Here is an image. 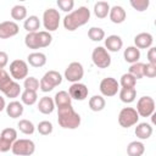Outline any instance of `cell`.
<instances>
[{
	"label": "cell",
	"mask_w": 156,
	"mask_h": 156,
	"mask_svg": "<svg viewBox=\"0 0 156 156\" xmlns=\"http://www.w3.org/2000/svg\"><path fill=\"white\" fill-rule=\"evenodd\" d=\"M90 20V10L87 6H79L77 10L71 11L63 18V27L65 29L73 32L79 27L87 24Z\"/></svg>",
	"instance_id": "1"
},
{
	"label": "cell",
	"mask_w": 156,
	"mask_h": 156,
	"mask_svg": "<svg viewBox=\"0 0 156 156\" xmlns=\"http://www.w3.org/2000/svg\"><path fill=\"white\" fill-rule=\"evenodd\" d=\"M57 122L65 129H76L80 126V116L72 105L57 107Z\"/></svg>",
	"instance_id": "2"
},
{
	"label": "cell",
	"mask_w": 156,
	"mask_h": 156,
	"mask_svg": "<svg viewBox=\"0 0 156 156\" xmlns=\"http://www.w3.org/2000/svg\"><path fill=\"white\" fill-rule=\"evenodd\" d=\"M51 41H52V35L46 30L27 33V35L24 38L26 46L29 48V49H33V50L46 48L51 44Z\"/></svg>",
	"instance_id": "3"
},
{
	"label": "cell",
	"mask_w": 156,
	"mask_h": 156,
	"mask_svg": "<svg viewBox=\"0 0 156 156\" xmlns=\"http://www.w3.org/2000/svg\"><path fill=\"white\" fill-rule=\"evenodd\" d=\"M61 83H62V76L57 71H48L40 79L39 88L43 93H49Z\"/></svg>",
	"instance_id": "4"
},
{
	"label": "cell",
	"mask_w": 156,
	"mask_h": 156,
	"mask_svg": "<svg viewBox=\"0 0 156 156\" xmlns=\"http://www.w3.org/2000/svg\"><path fill=\"white\" fill-rule=\"evenodd\" d=\"M11 151L16 156H30L35 151V144L30 139H17L12 144Z\"/></svg>",
	"instance_id": "5"
},
{
	"label": "cell",
	"mask_w": 156,
	"mask_h": 156,
	"mask_svg": "<svg viewBox=\"0 0 156 156\" xmlns=\"http://www.w3.org/2000/svg\"><path fill=\"white\" fill-rule=\"evenodd\" d=\"M139 115L135 108L133 107H123L118 113V123L123 128L133 127L138 123Z\"/></svg>",
	"instance_id": "6"
},
{
	"label": "cell",
	"mask_w": 156,
	"mask_h": 156,
	"mask_svg": "<svg viewBox=\"0 0 156 156\" xmlns=\"http://www.w3.org/2000/svg\"><path fill=\"white\" fill-rule=\"evenodd\" d=\"M60 12L56 9H46L43 13V26L46 29V32H54L58 28L60 24Z\"/></svg>",
	"instance_id": "7"
},
{
	"label": "cell",
	"mask_w": 156,
	"mask_h": 156,
	"mask_svg": "<svg viewBox=\"0 0 156 156\" xmlns=\"http://www.w3.org/2000/svg\"><path fill=\"white\" fill-rule=\"evenodd\" d=\"M93 63L99 68H107L111 65V56L104 46H96L91 52Z\"/></svg>",
	"instance_id": "8"
},
{
	"label": "cell",
	"mask_w": 156,
	"mask_h": 156,
	"mask_svg": "<svg viewBox=\"0 0 156 156\" xmlns=\"http://www.w3.org/2000/svg\"><path fill=\"white\" fill-rule=\"evenodd\" d=\"M10 74L13 80L26 79L28 77V63L23 60H13L10 63Z\"/></svg>",
	"instance_id": "9"
},
{
	"label": "cell",
	"mask_w": 156,
	"mask_h": 156,
	"mask_svg": "<svg viewBox=\"0 0 156 156\" xmlns=\"http://www.w3.org/2000/svg\"><path fill=\"white\" fill-rule=\"evenodd\" d=\"M135 110L139 117H150L155 112V100L151 96H141L136 102Z\"/></svg>",
	"instance_id": "10"
},
{
	"label": "cell",
	"mask_w": 156,
	"mask_h": 156,
	"mask_svg": "<svg viewBox=\"0 0 156 156\" xmlns=\"http://www.w3.org/2000/svg\"><path fill=\"white\" fill-rule=\"evenodd\" d=\"M65 78L71 83H78L84 76V68L80 62H71L65 69Z\"/></svg>",
	"instance_id": "11"
},
{
	"label": "cell",
	"mask_w": 156,
	"mask_h": 156,
	"mask_svg": "<svg viewBox=\"0 0 156 156\" xmlns=\"http://www.w3.org/2000/svg\"><path fill=\"white\" fill-rule=\"evenodd\" d=\"M118 90H119V84L117 79L112 77L104 78L100 82V93L102 94V96H106V98L115 96L118 93Z\"/></svg>",
	"instance_id": "12"
},
{
	"label": "cell",
	"mask_w": 156,
	"mask_h": 156,
	"mask_svg": "<svg viewBox=\"0 0 156 156\" xmlns=\"http://www.w3.org/2000/svg\"><path fill=\"white\" fill-rule=\"evenodd\" d=\"M68 94L71 99H74L77 101H83L88 98L89 89L83 83H72V85L68 88Z\"/></svg>",
	"instance_id": "13"
},
{
	"label": "cell",
	"mask_w": 156,
	"mask_h": 156,
	"mask_svg": "<svg viewBox=\"0 0 156 156\" xmlns=\"http://www.w3.org/2000/svg\"><path fill=\"white\" fill-rule=\"evenodd\" d=\"M20 27L15 21H4L0 23V39H9L17 35Z\"/></svg>",
	"instance_id": "14"
},
{
	"label": "cell",
	"mask_w": 156,
	"mask_h": 156,
	"mask_svg": "<svg viewBox=\"0 0 156 156\" xmlns=\"http://www.w3.org/2000/svg\"><path fill=\"white\" fill-rule=\"evenodd\" d=\"M152 43H154V37L147 33V32H143V33H139L134 37V46L138 48L139 50L140 49H149L152 46Z\"/></svg>",
	"instance_id": "15"
},
{
	"label": "cell",
	"mask_w": 156,
	"mask_h": 156,
	"mask_svg": "<svg viewBox=\"0 0 156 156\" xmlns=\"http://www.w3.org/2000/svg\"><path fill=\"white\" fill-rule=\"evenodd\" d=\"M108 17H110V20H111L112 23L119 24V23H123V22L126 21L127 13H126V10H124L122 6H119V5H115V6L110 7Z\"/></svg>",
	"instance_id": "16"
},
{
	"label": "cell",
	"mask_w": 156,
	"mask_h": 156,
	"mask_svg": "<svg viewBox=\"0 0 156 156\" xmlns=\"http://www.w3.org/2000/svg\"><path fill=\"white\" fill-rule=\"evenodd\" d=\"M122 46H123V40L119 35L112 34V35H108L105 39V48H106L107 51L117 52L122 49Z\"/></svg>",
	"instance_id": "17"
},
{
	"label": "cell",
	"mask_w": 156,
	"mask_h": 156,
	"mask_svg": "<svg viewBox=\"0 0 156 156\" xmlns=\"http://www.w3.org/2000/svg\"><path fill=\"white\" fill-rule=\"evenodd\" d=\"M5 110H6V113H7L9 117H11V118H18V117H21L23 115L24 107H23V104L22 102L13 100L9 105H6Z\"/></svg>",
	"instance_id": "18"
},
{
	"label": "cell",
	"mask_w": 156,
	"mask_h": 156,
	"mask_svg": "<svg viewBox=\"0 0 156 156\" xmlns=\"http://www.w3.org/2000/svg\"><path fill=\"white\" fill-rule=\"evenodd\" d=\"M134 133H135V135H136L139 139L146 140V139H149V138L152 135V127H151L150 123L141 122V123H138V124H136Z\"/></svg>",
	"instance_id": "19"
},
{
	"label": "cell",
	"mask_w": 156,
	"mask_h": 156,
	"mask_svg": "<svg viewBox=\"0 0 156 156\" xmlns=\"http://www.w3.org/2000/svg\"><path fill=\"white\" fill-rule=\"evenodd\" d=\"M27 62L32 67H35V68L43 67L46 63V55L43 54V52H39V51H34V52H32V54L28 55Z\"/></svg>",
	"instance_id": "20"
},
{
	"label": "cell",
	"mask_w": 156,
	"mask_h": 156,
	"mask_svg": "<svg viewBox=\"0 0 156 156\" xmlns=\"http://www.w3.org/2000/svg\"><path fill=\"white\" fill-rule=\"evenodd\" d=\"M38 110L39 112L44 113V115H50L52 113V111L55 110V102L52 98L49 96H43L39 102H38Z\"/></svg>",
	"instance_id": "21"
},
{
	"label": "cell",
	"mask_w": 156,
	"mask_h": 156,
	"mask_svg": "<svg viewBox=\"0 0 156 156\" xmlns=\"http://www.w3.org/2000/svg\"><path fill=\"white\" fill-rule=\"evenodd\" d=\"M123 57L128 63H135L140 60V50L135 46H128L123 51Z\"/></svg>",
	"instance_id": "22"
},
{
	"label": "cell",
	"mask_w": 156,
	"mask_h": 156,
	"mask_svg": "<svg viewBox=\"0 0 156 156\" xmlns=\"http://www.w3.org/2000/svg\"><path fill=\"white\" fill-rule=\"evenodd\" d=\"M144 152H145V146L141 141L134 140V141H130L127 146L128 156H143Z\"/></svg>",
	"instance_id": "23"
},
{
	"label": "cell",
	"mask_w": 156,
	"mask_h": 156,
	"mask_svg": "<svg viewBox=\"0 0 156 156\" xmlns=\"http://www.w3.org/2000/svg\"><path fill=\"white\" fill-rule=\"evenodd\" d=\"M23 27H24V29H26L28 33L38 32V29L40 28V20H39V17L35 16V15H32V16L27 17V18L24 20Z\"/></svg>",
	"instance_id": "24"
},
{
	"label": "cell",
	"mask_w": 156,
	"mask_h": 156,
	"mask_svg": "<svg viewBox=\"0 0 156 156\" xmlns=\"http://www.w3.org/2000/svg\"><path fill=\"white\" fill-rule=\"evenodd\" d=\"M54 102L56 107H62V106H67V105H72V99L68 94V91L61 90L58 93L55 94L54 96Z\"/></svg>",
	"instance_id": "25"
},
{
	"label": "cell",
	"mask_w": 156,
	"mask_h": 156,
	"mask_svg": "<svg viewBox=\"0 0 156 156\" xmlns=\"http://www.w3.org/2000/svg\"><path fill=\"white\" fill-rule=\"evenodd\" d=\"M110 12V4L107 1H98L94 4V15L98 18H106Z\"/></svg>",
	"instance_id": "26"
},
{
	"label": "cell",
	"mask_w": 156,
	"mask_h": 156,
	"mask_svg": "<svg viewBox=\"0 0 156 156\" xmlns=\"http://www.w3.org/2000/svg\"><path fill=\"white\" fill-rule=\"evenodd\" d=\"M105 106H106V101L102 95H94L89 99V107L94 112L102 111L105 108Z\"/></svg>",
	"instance_id": "27"
},
{
	"label": "cell",
	"mask_w": 156,
	"mask_h": 156,
	"mask_svg": "<svg viewBox=\"0 0 156 156\" xmlns=\"http://www.w3.org/2000/svg\"><path fill=\"white\" fill-rule=\"evenodd\" d=\"M136 98V90L135 88H121L119 90V99L124 104H130Z\"/></svg>",
	"instance_id": "28"
},
{
	"label": "cell",
	"mask_w": 156,
	"mask_h": 156,
	"mask_svg": "<svg viewBox=\"0 0 156 156\" xmlns=\"http://www.w3.org/2000/svg\"><path fill=\"white\" fill-rule=\"evenodd\" d=\"M38 100V95H37V91H33V90H23L21 93V101L22 104L27 105V106H32L37 102Z\"/></svg>",
	"instance_id": "29"
},
{
	"label": "cell",
	"mask_w": 156,
	"mask_h": 156,
	"mask_svg": "<svg viewBox=\"0 0 156 156\" xmlns=\"http://www.w3.org/2000/svg\"><path fill=\"white\" fill-rule=\"evenodd\" d=\"M10 13H11L12 20H15V21L26 20V17H27V7L23 6V5H15L11 9V12Z\"/></svg>",
	"instance_id": "30"
},
{
	"label": "cell",
	"mask_w": 156,
	"mask_h": 156,
	"mask_svg": "<svg viewBox=\"0 0 156 156\" xmlns=\"http://www.w3.org/2000/svg\"><path fill=\"white\" fill-rule=\"evenodd\" d=\"M2 93H4V95H5L6 98L15 99V98H17V96L21 94V87H20V84H18L16 80H12V82L10 83V85H9Z\"/></svg>",
	"instance_id": "31"
},
{
	"label": "cell",
	"mask_w": 156,
	"mask_h": 156,
	"mask_svg": "<svg viewBox=\"0 0 156 156\" xmlns=\"http://www.w3.org/2000/svg\"><path fill=\"white\" fill-rule=\"evenodd\" d=\"M17 127H18V129L23 133V134H26V135H30V134H33L34 132H35V127H34V124L29 121V119H20V122L17 123Z\"/></svg>",
	"instance_id": "32"
},
{
	"label": "cell",
	"mask_w": 156,
	"mask_h": 156,
	"mask_svg": "<svg viewBox=\"0 0 156 156\" xmlns=\"http://www.w3.org/2000/svg\"><path fill=\"white\" fill-rule=\"evenodd\" d=\"M128 73H130L135 79H141L144 77V63L143 62L132 63L130 67H129Z\"/></svg>",
	"instance_id": "33"
},
{
	"label": "cell",
	"mask_w": 156,
	"mask_h": 156,
	"mask_svg": "<svg viewBox=\"0 0 156 156\" xmlns=\"http://www.w3.org/2000/svg\"><path fill=\"white\" fill-rule=\"evenodd\" d=\"M88 37L93 41H101L102 39H105V30L100 27H91L88 30Z\"/></svg>",
	"instance_id": "34"
},
{
	"label": "cell",
	"mask_w": 156,
	"mask_h": 156,
	"mask_svg": "<svg viewBox=\"0 0 156 156\" xmlns=\"http://www.w3.org/2000/svg\"><path fill=\"white\" fill-rule=\"evenodd\" d=\"M0 138L11 143V144H13L17 140V130L15 128H5L0 133Z\"/></svg>",
	"instance_id": "35"
},
{
	"label": "cell",
	"mask_w": 156,
	"mask_h": 156,
	"mask_svg": "<svg viewBox=\"0 0 156 156\" xmlns=\"http://www.w3.org/2000/svg\"><path fill=\"white\" fill-rule=\"evenodd\" d=\"M118 84H121L122 88H135L136 79L130 73H124V74H122Z\"/></svg>",
	"instance_id": "36"
},
{
	"label": "cell",
	"mask_w": 156,
	"mask_h": 156,
	"mask_svg": "<svg viewBox=\"0 0 156 156\" xmlns=\"http://www.w3.org/2000/svg\"><path fill=\"white\" fill-rule=\"evenodd\" d=\"M52 129H54L52 123L49 122V121H41V122H39V124L37 126V130H38L39 134H41V135H49V134H51V133H52Z\"/></svg>",
	"instance_id": "37"
},
{
	"label": "cell",
	"mask_w": 156,
	"mask_h": 156,
	"mask_svg": "<svg viewBox=\"0 0 156 156\" xmlns=\"http://www.w3.org/2000/svg\"><path fill=\"white\" fill-rule=\"evenodd\" d=\"M23 87H24L26 90L37 91L39 89V80L35 77H27L23 82Z\"/></svg>",
	"instance_id": "38"
},
{
	"label": "cell",
	"mask_w": 156,
	"mask_h": 156,
	"mask_svg": "<svg viewBox=\"0 0 156 156\" xmlns=\"http://www.w3.org/2000/svg\"><path fill=\"white\" fill-rule=\"evenodd\" d=\"M13 79L5 69H0V91H4Z\"/></svg>",
	"instance_id": "39"
},
{
	"label": "cell",
	"mask_w": 156,
	"mask_h": 156,
	"mask_svg": "<svg viewBox=\"0 0 156 156\" xmlns=\"http://www.w3.org/2000/svg\"><path fill=\"white\" fill-rule=\"evenodd\" d=\"M129 4L134 10H136L139 12H143V11L147 10V7L150 5V1L149 0H130Z\"/></svg>",
	"instance_id": "40"
},
{
	"label": "cell",
	"mask_w": 156,
	"mask_h": 156,
	"mask_svg": "<svg viewBox=\"0 0 156 156\" xmlns=\"http://www.w3.org/2000/svg\"><path fill=\"white\" fill-rule=\"evenodd\" d=\"M56 4L60 7V10H62L63 12H68V13L73 10V6H74L73 0H57Z\"/></svg>",
	"instance_id": "41"
},
{
	"label": "cell",
	"mask_w": 156,
	"mask_h": 156,
	"mask_svg": "<svg viewBox=\"0 0 156 156\" xmlns=\"http://www.w3.org/2000/svg\"><path fill=\"white\" fill-rule=\"evenodd\" d=\"M144 77L147 78H154L156 77V65L151 63H144Z\"/></svg>",
	"instance_id": "42"
},
{
	"label": "cell",
	"mask_w": 156,
	"mask_h": 156,
	"mask_svg": "<svg viewBox=\"0 0 156 156\" xmlns=\"http://www.w3.org/2000/svg\"><path fill=\"white\" fill-rule=\"evenodd\" d=\"M147 61L151 65H156V48H154V46L149 48V51H147Z\"/></svg>",
	"instance_id": "43"
},
{
	"label": "cell",
	"mask_w": 156,
	"mask_h": 156,
	"mask_svg": "<svg viewBox=\"0 0 156 156\" xmlns=\"http://www.w3.org/2000/svg\"><path fill=\"white\" fill-rule=\"evenodd\" d=\"M11 147H12L11 143H9V141H6V140L0 138V152H7L9 150H11Z\"/></svg>",
	"instance_id": "44"
},
{
	"label": "cell",
	"mask_w": 156,
	"mask_h": 156,
	"mask_svg": "<svg viewBox=\"0 0 156 156\" xmlns=\"http://www.w3.org/2000/svg\"><path fill=\"white\" fill-rule=\"evenodd\" d=\"M9 63V55L5 51H0V69H4V67Z\"/></svg>",
	"instance_id": "45"
},
{
	"label": "cell",
	"mask_w": 156,
	"mask_h": 156,
	"mask_svg": "<svg viewBox=\"0 0 156 156\" xmlns=\"http://www.w3.org/2000/svg\"><path fill=\"white\" fill-rule=\"evenodd\" d=\"M5 107H6L5 98H2V96L0 95V112H1V111H4V110H5Z\"/></svg>",
	"instance_id": "46"
}]
</instances>
